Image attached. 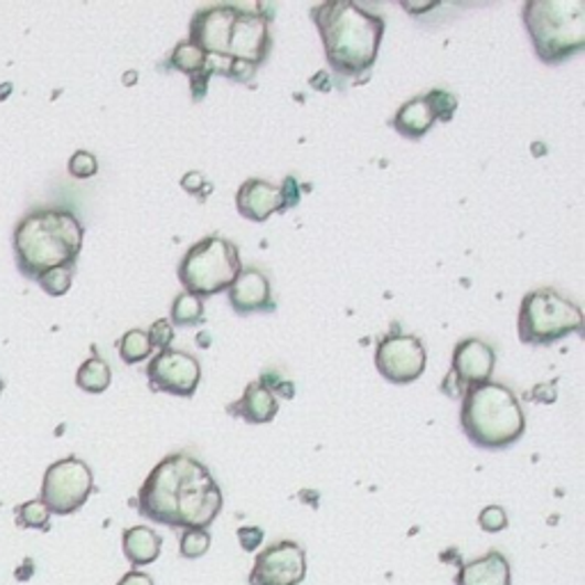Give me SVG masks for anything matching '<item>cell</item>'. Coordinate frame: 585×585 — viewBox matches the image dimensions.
<instances>
[{"mask_svg": "<svg viewBox=\"0 0 585 585\" xmlns=\"http://www.w3.org/2000/svg\"><path fill=\"white\" fill-rule=\"evenodd\" d=\"M94 490V476L81 458H64L53 462L42 480V501L51 514L78 512Z\"/></svg>", "mask_w": 585, "mask_h": 585, "instance_id": "obj_8", "label": "cell"}, {"mask_svg": "<svg viewBox=\"0 0 585 585\" xmlns=\"http://www.w3.org/2000/svg\"><path fill=\"white\" fill-rule=\"evenodd\" d=\"M330 67L339 76L371 72L384 38V17L354 0H330L311 8Z\"/></svg>", "mask_w": 585, "mask_h": 585, "instance_id": "obj_2", "label": "cell"}, {"mask_svg": "<svg viewBox=\"0 0 585 585\" xmlns=\"http://www.w3.org/2000/svg\"><path fill=\"white\" fill-rule=\"evenodd\" d=\"M238 542L245 551H256V546L264 542V529H258V526L238 529Z\"/></svg>", "mask_w": 585, "mask_h": 585, "instance_id": "obj_31", "label": "cell"}, {"mask_svg": "<svg viewBox=\"0 0 585 585\" xmlns=\"http://www.w3.org/2000/svg\"><path fill=\"white\" fill-rule=\"evenodd\" d=\"M181 185H183V190H188V192H192V194H200L202 188L209 185V183H206V179H204L202 172H188V174L181 179Z\"/></svg>", "mask_w": 585, "mask_h": 585, "instance_id": "obj_33", "label": "cell"}, {"mask_svg": "<svg viewBox=\"0 0 585 585\" xmlns=\"http://www.w3.org/2000/svg\"><path fill=\"white\" fill-rule=\"evenodd\" d=\"M583 330V311L556 288L531 290L517 318L519 341L526 345H551Z\"/></svg>", "mask_w": 585, "mask_h": 585, "instance_id": "obj_7", "label": "cell"}, {"mask_svg": "<svg viewBox=\"0 0 585 585\" xmlns=\"http://www.w3.org/2000/svg\"><path fill=\"white\" fill-rule=\"evenodd\" d=\"M281 192H284V200H286V209L298 206V202H300V190H298V181L296 179L286 177V181L281 185Z\"/></svg>", "mask_w": 585, "mask_h": 585, "instance_id": "obj_32", "label": "cell"}, {"mask_svg": "<svg viewBox=\"0 0 585 585\" xmlns=\"http://www.w3.org/2000/svg\"><path fill=\"white\" fill-rule=\"evenodd\" d=\"M110 382H113V371L99 354H92L87 362H83L76 375V384L87 394H104Z\"/></svg>", "mask_w": 585, "mask_h": 585, "instance_id": "obj_20", "label": "cell"}, {"mask_svg": "<svg viewBox=\"0 0 585 585\" xmlns=\"http://www.w3.org/2000/svg\"><path fill=\"white\" fill-rule=\"evenodd\" d=\"M204 322V302L190 292H179L172 302V325L177 328H194Z\"/></svg>", "mask_w": 585, "mask_h": 585, "instance_id": "obj_21", "label": "cell"}, {"mask_svg": "<svg viewBox=\"0 0 585 585\" xmlns=\"http://www.w3.org/2000/svg\"><path fill=\"white\" fill-rule=\"evenodd\" d=\"M17 524L21 529H35V531H49L51 529V510L42 499H32L14 508Z\"/></svg>", "mask_w": 585, "mask_h": 585, "instance_id": "obj_22", "label": "cell"}, {"mask_svg": "<svg viewBox=\"0 0 585 585\" xmlns=\"http://www.w3.org/2000/svg\"><path fill=\"white\" fill-rule=\"evenodd\" d=\"M85 230L67 209H38L28 213L14 230V262L23 277L38 279L46 270L72 266L83 247Z\"/></svg>", "mask_w": 585, "mask_h": 585, "instance_id": "obj_3", "label": "cell"}, {"mask_svg": "<svg viewBox=\"0 0 585 585\" xmlns=\"http://www.w3.org/2000/svg\"><path fill=\"white\" fill-rule=\"evenodd\" d=\"M121 546L124 556L134 567H145L158 561L160 549H162V538L149 529V526H134L126 529L121 535Z\"/></svg>", "mask_w": 585, "mask_h": 585, "instance_id": "obj_17", "label": "cell"}, {"mask_svg": "<svg viewBox=\"0 0 585 585\" xmlns=\"http://www.w3.org/2000/svg\"><path fill=\"white\" fill-rule=\"evenodd\" d=\"M512 567L501 551L492 549L485 556L469 561L455 576V585H510Z\"/></svg>", "mask_w": 585, "mask_h": 585, "instance_id": "obj_15", "label": "cell"}, {"mask_svg": "<svg viewBox=\"0 0 585 585\" xmlns=\"http://www.w3.org/2000/svg\"><path fill=\"white\" fill-rule=\"evenodd\" d=\"M151 348H160V350H170L172 341H174V325L166 318H160L151 325V330L147 332Z\"/></svg>", "mask_w": 585, "mask_h": 585, "instance_id": "obj_29", "label": "cell"}, {"mask_svg": "<svg viewBox=\"0 0 585 585\" xmlns=\"http://www.w3.org/2000/svg\"><path fill=\"white\" fill-rule=\"evenodd\" d=\"M497 354L482 339H465L453 350V369L444 382V392L450 398H462L469 386L482 384L492 377Z\"/></svg>", "mask_w": 585, "mask_h": 585, "instance_id": "obj_12", "label": "cell"}, {"mask_svg": "<svg viewBox=\"0 0 585 585\" xmlns=\"http://www.w3.org/2000/svg\"><path fill=\"white\" fill-rule=\"evenodd\" d=\"M230 302L238 313L275 311V298L270 279L256 268H245L230 286Z\"/></svg>", "mask_w": 585, "mask_h": 585, "instance_id": "obj_14", "label": "cell"}, {"mask_svg": "<svg viewBox=\"0 0 585 585\" xmlns=\"http://www.w3.org/2000/svg\"><path fill=\"white\" fill-rule=\"evenodd\" d=\"M72 281H74V268L72 266H60V268L46 270L44 275L38 277V284L53 298L64 296V292L72 288Z\"/></svg>", "mask_w": 585, "mask_h": 585, "instance_id": "obj_24", "label": "cell"}, {"mask_svg": "<svg viewBox=\"0 0 585 585\" xmlns=\"http://www.w3.org/2000/svg\"><path fill=\"white\" fill-rule=\"evenodd\" d=\"M435 113L426 99V94L424 96H414V99H410L407 104H403L394 117V126H396V131L410 140H418V138H424L428 131H430V126L435 124Z\"/></svg>", "mask_w": 585, "mask_h": 585, "instance_id": "obj_18", "label": "cell"}, {"mask_svg": "<svg viewBox=\"0 0 585 585\" xmlns=\"http://www.w3.org/2000/svg\"><path fill=\"white\" fill-rule=\"evenodd\" d=\"M236 209L245 220L266 222L275 213L286 211L281 185L264 179H247L236 192Z\"/></svg>", "mask_w": 585, "mask_h": 585, "instance_id": "obj_13", "label": "cell"}, {"mask_svg": "<svg viewBox=\"0 0 585 585\" xmlns=\"http://www.w3.org/2000/svg\"><path fill=\"white\" fill-rule=\"evenodd\" d=\"M99 172V162L89 153V151H76L70 158V174L76 179H89Z\"/></svg>", "mask_w": 585, "mask_h": 585, "instance_id": "obj_28", "label": "cell"}, {"mask_svg": "<svg viewBox=\"0 0 585 585\" xmlns=\"http://www.w3.org/2000/svg\"><path fill=\"white\" fill-rule=\"evenodd\" d=\"M0 394H3V382H0Z\"/></svg>", "mask_w": 585, "mask_h": 585, "instance_id": "obj_35", "label": "cell"}, {"mask_svg": "<svg viewBox=\"0 0 585 585\" xmlns=\"http://www.w3.org/2000/svg\"><path fill=\"white\" fill-rule=\"evenodd\" d=\"M426 99L435 113V119H439V121H450L453 113L458 110V99H455V94H450L446 89H430L426 94Z\"/></svg>", "mask_w": 585, "mask_h": 585, "instance_id": "obj_26", "label": "cell"}, {"mask_svg": "<svg viewBox=\"0 0 585 585\" xmlns=\"http://www.w3.org/2000/svg\"><path fill=\"white\" fill-rule=\"evenodd\" d=\"M241 270L238 245L213 234L185 252L179 264V281L190 296L211 298L215 292L230 290Z\"/></svg>", "mask_w": 585, "mask_h": 585, "instance_id": "obj_6", "label": "cell"}, {"mask_svg": "<svg viewBox=\"0 0 585 585\" xmlns=\"http://www.w3.org/2000/svg\"><path fill=\"white\" fill-rule=\"evenodd\" d=\"M538 57L559 64L585 46L583 0H529L522 10Z\"/></svg>", "mask_w": 585, "mask_h": 585, "instance_id": "obj_5", "label": "cell"}, {"mask_svg": "<svg viewBox=\"0 0 585 585\" xmlns=\"http://www.w3.org/2000/svg\"><path fill=\"white\" fill-rule=\"evenodd\" d=\"M279 412V401L262 382H249L241 401L230 405V414L247 421V424H270Z\"/></svg>", "mask_w": 585, "mask_h": 585, "instance_id": "obj_16", "label": "cell"}, {"mask_svg": "<svg viewBox=\"0 0 585 585\" xmlns=\"http://www.w3.org/2000/svg\"><path fill=\"white\" fill-rule=\"evenodd\" d=\"M172 64L190 76L192 81V89H194V99H200V92L204 96L206 85H209V57L202 49L194 46L190 40L177 44L174 53H172Z\"/></svg>", "mask_w": 585, "mask_h": 585, "instance_id": "obj_19", "label": "cell"}, {"mask_svg": "<svg viewBox=\"0 0 585 585\" xmlns=\"http://www.w3.org/2000/svg\"><path fill=\"white\" fill-rule=\"evenodd\" d=\"M270 380H273L275 384H270L268 389H270V392H273L275 396H277V394H281L284 398H292V396H296V386H292V382L284 380L279 371L270 369V371H266V373L262 375V382H270Z\"/></svg>", "mask_w": 585, "mask_h": 585, "instance_id": "obj_30", "label": "cell"}, {"mask_svg": "<svg viewBox=\"0 0 585 585\" xmlns=\"http://www.w3.org/2000/svg\"><path fill=\"white\" fill-rule=\"evenodd\" d=\"M136 506L156 524L206 531L222 510V490L202 460L172 453L151 469Z\"/></svg>", "mask_w": 585, "mask_h": 585, "instance_id": "obj_1", "label": "cell"}, {"mask_svg": "<svg viewBox=\"0 0 585 585\" xmlns=\"http://www.w3.org/2000/svg\"><path fill=\"white\" fill-rule=\"evenodd\" d=\"M478 526L485 533H501L508 526V514L501 506H487L480 514H478Z\"/></svg>", "mask_w": 585, "mask_h": 585, "instance_id": "obj_27", "label": "cell"}, {"mask_svg": "<svg viewBox=\"0 0 585 585\" xmlns=\"http://www.w3.org/2000/svg\"><path fill=\"white\" fill-rule=\"evenodd\" d=\"M424 341L414 334L392 332L386 334L375 350L377 373L392 384H410L426 371Z\"/></svg>", "mask_w": 585, "mask_h": 585, "instance_id": "obj_9", "label": "cell"}, {"mask_svg": "<svg viewBox=\"0 0 585 585\" xmlns=\"http://www.w3.org/2000/svg\"><path fill=\"white\" fill-rule=\"evenodd\" d=\"M151 392L190 398L202 380V364L194 354L181 350H160L147 366Z\"/></svg>", "mask_w": 585, "mask_h": 585, "instance_id": "obj_10", "label": "cell"}, {"mask_svg": "<svg viewBox=\"0 0 585 585\" xmlns=\"http://www.w3.org/2000/svg\"><path fill=\"white\" fill-rule=\"evenodd\" d=\"M460 426L476 446L499 450L522 439L526 416L510 386L487 380L465 392Z\"/></svg>", "mask_w": 585, "mask_h": 585, "instance_id": "obj_4", "label": "cell"}, {"mask_svg": "<svg viewBox=\"0 0 585 585\" xmlns=\"http://www.w3.org/2000/svg\"><path fill=\"white\" fill-rule=\"evenodd\" d=\"M117 585H153V578L147 574V572H140V570H134L128 572L119 578Z\"/></svg>", "mask_w": 585, "mask_h": 585, "instance_id": "obj_34", "label": "cell"}, {"mask_svg": "<svg viewBox=\"0 0 585 585\" xmlns=\"http://www.w3.org/2000/svg\"><path fill=\"white\" fill-rule=\"evenodd\" d=\"M179 554L181 559H188V561H194L204 556L209 546H211V535L209 531H200V529H185L183 535H181V544H179Z\"/></svg>", "mask_w": 585, "mask_h": 585, "instance_id": "obj_25", "label": "cell"}, {"mask_svg": "<svg viewBox=\"0 0 585 585\" xmlns=\"http://www.w3.org/2000/svg\"><path fill=\"white\" fill-rule=\"evenodd\" d=\"M119 357L124 364H138L145 362L147 357L151 354V341L149 334L145 330H128L121 339H119Z\"/></svg>", "mask_w": 585, "mask_h": 585, "instance_id": "obj_23", "label": "cell"}, {"mask_svg": "<svg viewBox=\"0 0 585 585\" xmlns=\"http://www.w3.org/2000/svg\"><path fill=\"white\" fill-rule=\"evenodd\" d=\"M307 576V554L292 540H279L256 554L249 585H300Z\"/></svg>", "mask_w": 585, "mask_h": 585, "instance_id": "obj_11", "label": "cell"}]
</instances>
